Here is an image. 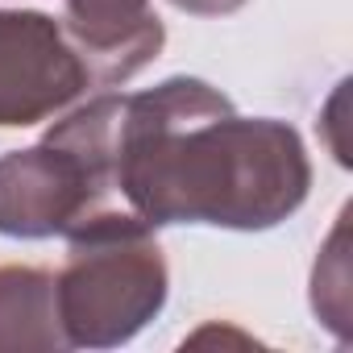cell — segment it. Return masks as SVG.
I'll return each mask as SVG.
<instances>
[{
  "mask_svg": "<svg viewBox=\"0 0 353 353\" xmlns=\"http://www.w3.org/2000/svg\"><path fill=\"white\" fill-rule=\"evenodd\" d=\"M112 179L129 212L158 225L262 233L295 216L312 192L303 137L274 117H241L233 100L174 75L117 96Z\"/></svg>",
  "mask_w": 353,
  "mask_h": 353,
  "instance_id": "obj_1",
  "label": "cell"
},
{
  "mask_svg": "<svg viewBox=\"0 0 353 353\" xmlns=\"http://www.w3.org/2000/svg\"><path fill=\"white\" fill-rule=\"evenodd\" d=\"M170 270L154 229L125 204L92 212L67 233V262L54 274L59 324L71 349H117L166 303Z\"/></svg>",
  "mask_w": 353,
  "mask_h": 353,
  "instance_id": "obj_2",
  "label": "cell"
},
{
  "mask_svg": "<svg viewBox=\"0 0 353 353\" xmlns=\"http://www.w3.org/2000/svg\"><path fill=\"white\" fill-rule=\"evenodd\" d=\"M92 88L88 59L63 21L34 9H0V129L50 121Z\"/></svg>",
  "mask_w": 353,
  "mask_h": 353,
  "instance_id": "obj_3",
  "label": "cell"
},
{
  "mask_svg": "<svg viewBox=\"0 0 353 353\" xmlns=\"http://www.w3.org/2000/svg\"><path fill=\"white\" fill-rule=\"evenodd\" d=\"M117 204L121 196L112 192V183H104L88 162L46 137L30 150L0 158V233L5 237H67L92 212Z\"/></svg>",
  "mask_w": 353,
  "mask_h": 353,
  "instance_id": "obj_4",
  "label": "cell"
},
{
  "mask_svg": "<svg viewBox=\"0 0 353 353\" xmlns=\"http://www.w3.org/2000/svg\"><path fill=\"white\" fill-rule=\"evenodd\" d=\"M63 30L88 59L96 88H117L145 71L166 42L150 0H63Z\"/></svg>",
  "mask_w": 353,
  "mask_h": 353,
  "instance_id": "obj_5",
  "label": "cell"
},
{
  "mask_svg": "<svg viewBox=\"0 0 353 353\" xmlns=\"http://www.w3.org/2000/svg\"><path fill=\"white\" fill-rule=\"evenodd\" d=\"M71 349L59 324L54 274L38 266H0V353Z\"/></svg>",
  "mask_w": 353,
  "mask_h": 353,
  "instance_id": "obj_6",
  "label": "cell"
},
{
  "mask_svg": "<svg viewBox=\"0 0 353 353\" xmlns=\"http://www.w3.org/2000/svg\"><path fill=\"white\" fill-rule=\"evenodd\" d=\"M345 216H336L320 258H316V270H312V307L316 316L336 332L345 336L349 328V262H345Z\"/></svg>",
  "mask_w": 353,
  "mask_h": 353,
  "instance_id": "obj_7",
  "label": "cell"
},
{
  "mask_svg": "<svg viewBox=\"0 0 353 353\" xmlns=\"http://www.w3.org/2000/svg\"><path fill=\"white\" fill-rule=\"evenodd\" d=\"M179 13H192V17H229L237 9H245L250 0H170Z\"/></svg>",
  "mask_w": 353,
  "mask_h": 353,
  "instance_id": "obj_8",
  "label": "cell"
}]
</instances>
